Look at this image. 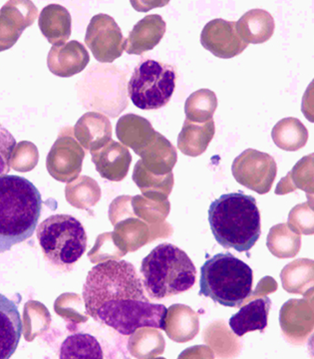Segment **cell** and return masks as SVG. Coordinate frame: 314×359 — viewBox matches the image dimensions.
<instances>
[{
	"label": "cell",
	"instance_id": "1",
	"mask_svg": "<svg viewBox=\"0 0 314 359\" xmlns=\"http://www.w3.org/2000/svg\"><path fill=\"white\" fill-rule=\"evenodd\" d=\"M85 309L94 320L123 335L139 328L165 330L168 309L146 297L136 269L126 261H110L91 269L83 285Z\"/></svg>",
	"mask_w": 314,
	"mask_h": 359
},
{
	"label": "cell",
	"instance_id": "2",
	"mask_svg": "<svg viewBox=\"0 0 314 359\" xmlns=\"http://www.w3.org/2000/svg\"><path fill=\"white\" fill-rule=\"evenodd\" d=\"M42 204L41 194L29 180L0 175V254L32 237Z\"/></svg>",
	"mask_w": 314,
	"mask_h": 359
},
{
	"label": "cell",
	"instance_id": "3",
	"mask_svg": "<svg viewBox=\"0 0 314 359\" xmlns=\"http://www.w3.org/2000/svg\"><path fill=\"white\" fill-rule=\"evenodd\" d=\"M207 214L212 235L224 249L249 252L261 237V212L252 196L224 194L212 203Z\"/></svg>",
	"mask_w": 314,
	"mask_h": 359
},
{
	"label": "cell",
	"instance_id": "4",
	"mask_svg": "<svg viewBox=\"0 0 314 359\" xmlns=\"http://www.w3.org/2000/svg\"><path fill=\"white\" fill-rule=\"evenodd\" d=\"M141 273L148 294L152 299H163L192 289L197 269L184 250L164 243L143 259Z\"/></svg>",
	"mask_w": 314,
	"mask_h": 359
},
{
	"label": "cell",
	"instance_id": "5",
	"mask_svg": "<svg viewBox=\"0 0 314 359\" xmlns=\"http://www.w3.org/2000/svg\"><path fill=\"white\" fill-rule=\"evenodd\" d=\"M252 269L230 252L218 254L200 268V295L226 308H240L250 297Z\"/></svg>",
	"mask_w": 314,
	"mask_h": 359
},
{
	"label": "cell",
	"instance_id": "6",
	"mask_svg": "<svg viewBox=\"0 0 314 359\" xmlns=\"http://www.w3.org/2000/svg\"><path fill=\"white\" fill-rule=\"evenodd\" d=\"M40 248L46 261L62 271H72L87 249L83 224L70 215H53L36 228Z\"/></svg>",
	"mask_w": 314,
	"mask_h": 359
},
{
	"label": "cell",
	"instance_id": "7",
	"mask_svg": "<svg viewBox=\"0 0 314 359\" xmlns=\"http://www.w3.org/2000/svg\"><path fill=\"white\" fill-rule=\"evenodd\" d=\"M126 75L117 66L95 65L78 81V97L86 109L116 118L128 106Z\"/></svg>",
	"mask_w": 314,
	"mask_h": 359
},
{
	"label": "cell",
	"instance_id": "8",
	"mask_svg": "<svg viewBox=\"0 0 314 359\" xmlns=\"http://www.w3.org/2000/svg\"><path fill=\"white\" fill-rule=\"evenodd\" d=\"M175 87L176 71L173 66L146 59L135 68L127 92L139 109L158 110L170 102Z\"/></svg>",
	"mask_w": 314,
	"mask_h": 359
},
{
	"label": "cell",
	"instance_id": "9",
	"mask_svg": "<svg viewBox=\"0 0 314 359\" xmlns=\"http://www.w3.org/2000/svg\"><path fill=\"white\" fill-rule=\"evenodd\" d=\"M231 173L240 185L264 195L273 187L278 165L271 155L247 149L233 161Z\"/></svg>",
	"mask_w": 314,
	"mask_h": 359
},
{
	"label": "cell",
	"instance_id": "10",
	"mask_svg": "<svg viewBox=\"0 0 314 359\" xmlns=\"http://www.w3.org/2000/svg\"><path fill=\"white\" fill-rule=\"evenodd\" d=\"M125 41L121 28L110 15L97 14L90 21L85 43L99 62L112 63L121 57Z\"/></svg>",
	"mask_w": 314,
	"mask_h": 359
},
{
	"label": "cell",
	"instance_id": "11",
	"mask_svg": "<svg viewBox=\"0 0 314 359\" xmlns=\"http://www.w3.org/2000/svg\"><path fill=\"white\" fill-rule=\"evenodd\" d=\"M235 21L217 18L205 25L200 33V43L216 57L230 59L240 55L247 48L238 37Z\"/></svg>",
	"mask_w": 314,
	"mask_h": 359
},
{
	"label": "cell",
	"instance_id": "12",
	"mask_svg": "<svg viewBox=\"0 0 314 359\" xmlns=\"http://www.w3.org/2000/svg\"><path fill=\"white\" fill-rule=\"evenodd\" d=\"M89 61V53L84 45L73 40L52 47L48 55V67L56 76L71 77L83 71Z\"/></svg>",
	"mask_w": 314,
	"mask_h": 359
},
{
	"label": "cell",
	"instance_id": "13",
	"mask_svg": "<svg viewBox=\"0 0 314 359\" xmlns=\"http://www.w3.org/2000/svg\"><path fill=\"white\" fill-rule=\"evenodd\" d=\"M280 325L292 342L302 341L313 330V299H292L280 311Z\"/></svg>",
	"mask_w": 314,
	"mask_h": 359
},
{
	"label": "cell",
	"instance_id": "14",
	"mask_svg": "<svg viewBox=\"0 0 314 359\" xmlns=\"http://www.w3.org/2000/svg\"><path fill=\"white\" fill-rule=\"evenodd\" d=\"M22 335V320L18 306L0 294V359L13 355Z\"/></svg>",
	"mask_w": 314,
	"mask_h": 359
},
{
	"label": "cell",
	"instance_id": "15",
	"mask_svg": "<svg viewBox=\"0 0 314 359\" xmlns=\"http://www.w3.org/2000/svg\"><path fill=\"white\" fill-rule=\"evenodd\" d=\"M166 32V22L158 14L146 16L134 26L125 41V50L128 54L141 55L152 50L160 43Z\"/></svg>",
	"mask_w": 314,
	"mask_h": 359
},
{
	"label": "cell",
	"instance_id": "16",
	"mask_svg": "<svg viewBox=\"0 0 314 359\" xmlns=\"http://www.w3.org/2000/svg\"><path fill=\"white\" fill-rule=\"evenodd\" d=\"M271 308V301L268 297H259L249 302L231 316L230 327L233 334L243 337L247 332H263L268 327V318Z\"/></svg>",
	"mask_w": 314,
	"mask_h": 359
},
{
	"label": "cell",
	"instance_id": "17",
	"mask_svg": "<svg viewBox=\"0 0 314 359\" xmlns=\"http://www.w3.org/2000/svg\"><path fill=\"white\" fill-rule=\"evenodd\" d=\"M132 157L128 149L110 141L100 152L93 153V162L103 178L121 181L128 173Z\"/></svg>",
	"mask_w": 314,
	"mask_h": 359
},
{
	"label": "cell",
	"instance_id": "18",
	"mask_svg": "<svg viewBox=\"0 0 314 359\" xmlns=\"http://www.w3.org/2000/svg\"><path fill=\"white\" fill-rule=\"evenodd\" d=\"M235 28L238 37L245 43L261 44L271 39L275 23L271 13L257 8L245 13L235 23Z\"/></svg>",
	"mask_w": 314,
	"mask_h": 359
},
{
	"label": "cell",
	"instance_id": "19",
	"mask_svg": "<svg viewBox=\"0 0 314 359\" xmlns=\"http://www.w3.org/2000/svg\"><path fill=\"white\" fill-rule=\"evenodd\" d=\"M165 332L175 341H190L199 334V316L183 304L171 306L167 311Z\"/></svg>",
	"mask_w": 314,
	"mask_h": 359
},
{
	"label": "cell",
	"instance_id": "20",
	"mask_svg": "<svg viewBox=\"0 0 314 359\" xmlns=\"http://www.w3.org/2000/svg\"><path fill=\"white\" fill-rule=\"evenodd\" d=\"M214 132V119L205 123H193L186 119L179 135V149L186 156L198 157L207 150Z\"/></svg>",
	"mask_w": 314,
	"mask_h": 359
},
{
	"label": "cell",
	"instance_id": "21",
	"mask_svg": "<svg viewBox=\"0 0 314 359\" xmlns=\"http://www.w3.org/2000/svg\"><path fill=\"white\" fill-rule=\"evenodd\" d=\"M40 29L54 45L64 44L71 34V16L65 7L51 4L40 15Z\"/></svg>",
	"mask_w": 314,
	"mask_h": 359
},
{
	"label": "cell",
	"instance_id": "22",
	"mask_svg": "<svg viewBox=\"0 0 314 359\" xmlns=\"http://www.w3.org/2000/svg\"><path fill=\"white\" fill-rule=\"evenodd\" d=\"M283 289L290 294L308 295L313 290V261L299 259L292 262L280 273Z\"/></svg>",
	"mask_w": 314,
	"mask_h": 359
},
{
	"label": "cell",
	"instance_id": "23",
	"mask_svg": "<svg viewBox=\"0 0 314 359\" xmlns=\"http://www.w3.org/2000/svg\"><path fill=\"white\" fill-rule=\"evenodd\" d=\"M271 138L278 148L285 151L301 150L308 140V131L301 120L287 117L276 123Z\"/></svg>",
	"mask_w": 314,
	"mask_h": 359
},
{
	"label": "cell",
	"instance_id": "24",
	"mask_svg": "<svg viewBox=\"0 0 314 359\" xmlns=\"http://www.w3.org/2000/svg\"><path fill=\"white\" fill-rule=\"evenodd\" d=\"M269 252L280 259H290L299 254L301 248V236L283 223L273 226L266 241Z\"/></svg>",
	"mask_w": 314,
	"mask_h": 359
},
{
	"label": "cell",
	"instance_id": "25",
	"mask_svg": "<svg viewBox=\"0 0 314 359\" xmlns=\"http://www.w3.org/2000/svg\"><path fill=\"white\" fill-rule=\"evenodd\" d=\"M313 154L302 158L294 167V169L278 183L275 194L294 192L301 189L313 195Z\"/></svg>",
	"mask_w": 314,
	"mask_h": 359
},
{
	"label": "cell",
	"instance_id": "26",
	"mask_svg": "<svg viewBox=\"0 0 314 359\" xmlns=\"http://www.w3.org/2000/svg\"><path fill=\"white\" fill-rule=\"evenodd\" d=\"M61 359H102V347L95 337L88 334L70 335L63 341Z\"/></svg>",
	"mask_w": 314,
	"mask_h": 359
},
{
	"label": "cell",
	"instance_id": "27",
	"mask_svg": "<svg viewBox=\"0 0 314 359\" xmlns=\"http://www.w3.org/2000/svg\"><path fill=\"white\" fill-rule=\"evenodd\" d=\"M218 108V98L209 89H200L189 96L185 104L186 119L193 123H205L212 119Z\"/></svg>",
	"mask_w": 314,
	"mask_h": 359
},
{
	"label": "cell",
	"instance_id": "28",
	"mask_svg": "<svg viewBox=\"0 0 314 359\" xmlns=\"http://www.w3.org/2000/svg\"><path fill=\"white\" fill-rule=\"evenodd\" d=\"M155 134L151 123L140 116L125 115L118 121V137L127 145L133 146L134 142H138L139 139L149 138Z\"/></svg>",
	"mask_w": 314,
	"mask_h": 359
},
{
	"label": "cell",
	"instance_id": "29",
	"mask_svg": "<svg viewBox=\"0 0 314 359\" xmlns=\"http://www.w3.org/2000/svg\"><path fill=\"white\" fill-rule=\"evenodd\" d=\"M76 130L89 135L91 140L97 142L99 145L109 141L112 134L109 119L96 112H88L82 116L77 122Z\"/></svg>",
	"mask_w": 314,
	"mask_h": 359
},
{
	"label": "cell",
	"instance_id": "30",
	"mask_svg": "<svg viewBox=\"0 0 314 359\" xmlns=\"http://www.w3.org/2000/svg\"><path fill=\"white\" fill-rule=\"evenodd\" d=\"M287 224L299 235H313V202L310 203V198H308V203L292 208Z\"/></svg>",
	"mask_w": 314,
	"mask_h": 359
},
{
	"label": "cell",
	"instance_id": "31",
	"mask_svg": "<svg viewBox=\"0 0 314 359\" xmlns=\"http://www.w3.org/2000/svg\"><path fill=\"white\" fill-rule=\"evenodd\" d=\"M15 147V138L0 123V175L7 174L11 170V161Z\"/></svg>",
	"mask_w": 314,
	"mask_h": 359
}]
</instances>
